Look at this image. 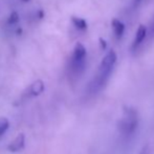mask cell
I'll return each instance as SVG.
<instances>
[{"label": "cell", "mask_w": 154, "mask_h": 154, "mask_svg": "<svg viewBox=\"0 0 154 154\" xmlns=\"http://www.w3.org/2000/svg\"><path fill=\"white\" fill-rule=\"evenodd\" d=\"M116 59H118V57H116V54L114 51H110L103 58L99 66V69H97V75H94V78L91 80V82L87 87V92L90 95H95L105 87L106 83L108 82L110 75L113 70Z\"/></svg>", "instance_id": "6da1fadb"}, {"label": "cell", "mask_w": 154, "mask_h": 154, "mask_svg": "<svg viewBox=\"0 0 154 154\" xmlns=\"http://www.w3.org/2000/svg\"><path fill=\"white\" fill-rule=\"evenodd\" d=\"M138 127L137 112L132 108H126L119 123V132L124 140H129L135 134Z\"/></svg>", "instance_id": "7a4b0ae2"}, {"label": "cell", "mask_w": 154, "mask_h": 154, "mask_svg": "<svg viewBox=\"0 0 154 154\" xmlns=\"http://www.w3.org/2000/svg\"><path fill=\"white\" fill-rule=\"evenodd\" d=\"M24 146H25V135L23 133H20L8 144V149L11 152H18V151L22 150L24 148Z\"/></svg>", "instance_id": "3957f363"}, {"label": "cell", "mask_w": 154, "mask_h": 154, "mask_svg": "<svg viewBox=\"0 0 154 154\" xmlns=\"http://www.w3.org/2000/svg\"><path fill=\"white\" fill-rule=\"evenodd\" d=\"M146 37H147V27L145 26L144 24H140V26H138L137 31H136L135 38H134L133 44H132V51H135V49L144 42Z\"/></svg>", "instance_id": "277c9868"}, {"label": "cell", "mask_w": 154, "mask_h": 154, "mask_svg": "<svg viewBox=\"0 0 154 154\" xmlns=\"http://www.w3.org/2000/svg\"><path fill=\"white\" fill-rule=\"evenodd\" d=\"M44 88H45V86H44L43 81L37 80V81H35L34 83L27 88L26 95H29V97H38V95H40L41 93L44 91Z\"/></svg>", "instance_id": "5b68a950"}, {"label": "cell", "mask_w": 154, "mask_h": 154, "mask_svg": "<svg viewBox=\"0 0 154 154\" xmlns=\"http://www.w3.org/2000/svg\"><path fill=\"white\" fill-rule=\"evenodd\" d=\"M86 48L82 43H77L73 48V53L71 56L72 60H86Z\"/></svg>", "instance_id": "8992f818"}, {"label": "cell", "mask_w": 154, "mask_h": 154, "mask_svg": "<svg viewBox=\"0 0 154 154\" xmlns=\"http://www.w3.org/2000/svg\"><path fill=\"white\" fill-rule=\"evenodd\" d=\"M112 29H113L114 35H116V39H121L125 32V25L121 20L119 19H113L112 20Z\"/></svg>", "instance_id": "52a82bcc"}, {"label": "cell", "mask_w": 154, "mask_h": 154, "mask_svg": "<svg viewBox=\"0 0 154 154\" xmlns=\"http://www.w3.org/2000/svg\"><path fill=\"white\" fill-rule=\"evenodd\" d=\"M71 22H72L73 26L79 29V31H85V29H87V22H86L83 18H80V17H71Z\"/></svg>", "instance_id": "ba28073f"}, {"label": "cell", "mask_w": 154, "mask_h": 154, "mask_svg": "<svg viewBox=\"0 0 154 154\" xmlns=\"http://www.w3.org/2000/svg\"><path fill=\"white\" fill-rule=\"evenodd\" d=\"M10 127V122L5 118H0V135L5 133L6 130Z\"/></svg>", "instance_id": "9c48e42d"}, {"label": "cell", "mask_w": 154, "mask_h": 154, "mask_svg": "<svg viewBox=\"0 0 154 154\" xmlns=\"http://www.w3.org/2000/svg\"><path fill=\"white\" fill-rule=\"evenodd\" d=\"M18 21H19L18 13H17V12H13L12 14L10 15V17H8V24H11V25H15V24H17V23H18Z\"/></svg>", "instance_id": "30bf717a"}, {"label": "cell", "mask_w": 154, "mask_h": 154, "mask_svg": "<svg viewBox=\"0 0 154 154\" xmlns=\"http://www.w3.org/2000/svg\"><path fill=\"white\" fill-rule=\"evenodd\" d=\"M150 35L151 36H154V20L152 21V23H151V26H150Z\"/></svg>", "instance_id": "8fae6325"}, {"label": "cell", "mask_w": 154, "mask_h": 154, "mask_svg": "<svg viewBox=\"0 0 154 154\" xmlns=\"http://www.w3.org/2000/svg\"><path fill=\"white\" fill-rule=\"evenodd\" d=\"M100 42H101V47L103 49H105L106 48V41L105 40H103V39H100Z\"/></svg>", "instance_id": "7c38bea8"}, {"label": "cell", "mask_w": 154, "mask_h": 154, "mask_svg": "<svg viewBox=\"0 0 154 154\" xmlns=\"http://www.w3.org/2000/svg\"><path fill=\"white\" fill-rule=\"evenodd\" d=\"M140 154H148V149H147V147H146V148L144 147V149H143L142 152H140Z\"/></svg>", "instance_id": "4fadbf2b"}, {"label": "cell", "mask_w": 154, "mask_h": 154, "mask_svg": "<svg viewBox=\"0 0 154 154\" xmlns=\"http://www.w3.org/2000/svg\"><path fill=\"white\" fill-rule=\"evenodd\" d=\"M140 1V0H135V3H138Z\"/></svg>", "instance_id": "5bb4252c"}, {"label": "cell", "mask_w": 154, "mask_h": 154, "mask_svg": "<svg viewBox=\"0 0 154 154\" xmlns=\"http://www.w3.org/2000/svg\"><path fill=\"white\" fill-rule=\"evenodd\" d=\"M22 1H24V2H27V1H29V0H22Z\"/></svg>", "instance_id": "9a60e30c"}]
</instances>
